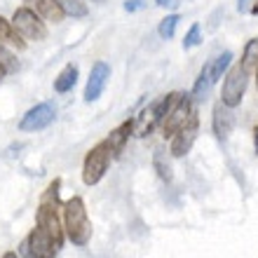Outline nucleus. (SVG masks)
<instances>
[{"mask_svg": "<svg viewBox=\"0 0 258 258\" xmlns=\"http://www.w3.org/2000/svg\"><path fill=\"white\" fill-rule=\"evenodd\" d=\"M63 232L75 246H85L92 239V221L87 216L82 197H71L63 202Z\"/></svg>", "mask_w": 258, "mask_h": 258, "instance_id": "f257e3e1", "label": "nucleus"}, {"mask_svg": "<svg viewBox=\"0 0 258 258\" xmlns=\"http://www.w3.org/2000/svg\"><path fill=\"white\" fill-rule=\"evenodd\" d=\"M12 26L19 31V35L24 40H31V42H40L47 38V24L42 19L40 14L35 12L33 7H17L12 14Z\"/></svg>", "mask_w": 258, "mask_h": 258, "instance_id": "f03ea898", "label": "nucleus"}, {"mask_svg": "<svg viewBox=\"0 0 258 258\" xmlns=\"http://www.w3.org/2000/svg\"><path fill=\"white\" fill-rule=\"evenodd\" d=\"M110 160H113V150L108 148V143L106 141L96 143L94 148L87 153L85 162H82V181H85V185L99 183L106 176V171H108Z\"/></svg>", "mask_w": 258, "mask_h": 258, "instance_id": "7ed1b4c3", "label": "nucleus"}, {"mask_svg": "<svg viewBox=\"0 0 258 258\" xmlns=\"http://www.w3.org/2000/svg\"><path fill=\"white\" fill-rule=\"evenodd\" d=\"M246 85H249V73H246L239 63L232 66L230 71L225 73L223 89H221V101H223L228 108H237L246 94Z\"/></svg>", "mask_w": 258, "mask_h": 258, "instance_id": "20e7f679", "label": "nucleus"}, {"mask_svg": "<svg viewBox=\"0 0 258 258\" xmlns=\"http://www.w3.org/2000/svg\"><path fill=\"white\" fill-rule=\"evenodd\" d=\"M195 113L197 110H195V106H192V94H181V101L174 106V110L164 117V122H162L164 139H171L178 129H183L185 124H188V120H190Z\"/></svg>", "mask_w": 258, "mask_h": 258, "instance_id": "39448f33", "label": "nucleus"}, {"mask_svg": "<svg viewBox=\"0 0 258 258\" xmlns=\"http://www.w3.org/2000/svg\"><path fill=\"white\" fill-rule=\"evenodd\" d=\"M54 117H56L54 103L49 101L38 103L31 110H26V115L19 120V129L21 132H42V129H47L54 122Z\"/></svg>", "mask_w": 258, "mask_h": 258, "instance_id": "423d86ee", "label": "nucleus"}, {"mask_svg": "<svg viewBox=\"0 0 258 258\" xmlns=\"http://www.w3.org/2000/svg\"><path fill=\"white\" fill-rule=\"evenodd\" d=\"M26 246L31 258H54L59 253V246H56L54 237L45 228H40V225H35L31 230V235L26 239Z\"/></svg>", "mask_w": 258, "mask_h": 258, "instance_id": "0eeeda50", "label": "nucleus"}, {"mask_svg": "<svg viewBox=\"0 0 258 258\" xmlns=\"http://www.w3.org/2000/svg\"><path fill=\"white\" fill-rule=\"evenodd\" d=\"M110 80V66L106 61H96L94 66H92V71H89V78H87V85H85V101L92 103L96 101L99 96L103 94V89H106V85H108Z\"/></svg>", "mask_w": 258, "mask_h": 258, "instance_id": "6e6552de", "label": "nucleus"}, {"mask_svg": "<svg viewBox=\"0 0 258 258\" xmlns=\"http://www.w3.org/2000/svg\"><path fill=\"white\" fill-rule=\"evenodd\" d=\"M197 127H200V117H197V113L188 120V124H185L183 129H178L176 134L171 136V146H169V153L174 157H183L190 153L192 143H195L197 139Z\"/></svg>", "mask_w": 258, "mask_h": 258, "instance_id": "1a4fd4ad", "label": "nucleus"}, {"mask_svg": "<svg viewBox=\"0 0 258 258\" xmlns=\"http://www.w3.org/2000/svg\"><path fill=\"white\" fill-rule=\"evenodd\" d=\"M211 127H214V134H216L218 139H225V136L232 134V127H235V115H232V108H228L223 101H218L216 106H214Z\"/></svg>", "mask_w": 258, "mask_h": 258, "instance_id": "9d476101", "label": "nucleus"}, {"mask_svg": "<svg viewBox=\"0 0 258 258\" xmlns=\"http://www.w3.org/2000/svg\"><path fill=\"white\" fill-rule=\"evenodd\" d=\"M134 134V120H124L120 127H115L113 132H110L103 141L108 143V148L113 150V155H120L124 150V146H127V141H129V136Z\"/></svg>", "mask_w": 258, "mask_h": 258, "instance_id": "9b49d317", "label": "nucleus"}, {"mask_svg": "<svg viewBox=\"0 0 258 258\" xmlns=\"http://www.w3.org/2000/svg\"><path fill=\"white\" fill-rule=\"evenodd\" d=\"M26 3H33L35 12L40 14L45 21H52V24H61L63 17H66L59 0H26Z\"/></svg>", "mask_w": 258, "mask_h": 258, "instance_id": "f8f14e48", "label": "nucleus"}, {"mask_svg": "<svg viewBox=\"0 0 258 258\" xmlns=\"http://www.w3.org/2000/svg\"><path fill=\"white\" fill-rule=\"evenodd\" d=\"M75 82H78V66L66 63L61 68V73L54 78V92L56 94H66V92H71L75 87Z\"/></svg>", "mask_w": 258, "mask_h": 258, "instance_id": "ddd939ff", "label": "nucleus"}, {"mask_svg": "<svg viewBox=\"0 0 258 258\" xmlns=\"http://www.w3.org/2000/svg\"><path fill=\"white\" fill-rule=\"evenodd\" d=\"M0 40L17 49H26V40L19 35V31L12 26V21H7L5 17H0Z\"/></svg>", "mask_w": 258, "mask_h": 258, "instance_id": "4468645a", "label": "nucleus"}, {"mask_svg": "<svg viewBox=\"0 0 258 258\" xmlns=\"http://www.w3.org/2000/svg\"><path fill=\"white\" fill-rule=\"evenodd\" d=\"M230 61H232V52H221V54H216L214 59L209 61V73H211V82L216 85L221 78H223V73L230 68Z\"/></svg>", "mask_w": 258, "mask_h": 258, "instance_id": "2eb2a0df", "label": "nucleus"}, {"mask_svg": "<svg viewBox=\"0 0 258 258\" xmlns=\"http://www.w3.org/2000/svg\"><path fill=\"white\" fill-rule=\"evenodd\" d=\"M239 66L244 68L246 73H253L258 66V38H251V40L244 45V54H242V61Z\"/></svg>", "mask_w": 258, "mask_h": 258, "instance_id": "dca6fc26", "label": "nucleus"}, {"mask_svg": "<svg viewBox=\"0 0 258 258\" xmlns=\"http://www.w3.org/2000/svg\"><path fill=\"white\" fill-rule=\"evenodd\" d=\"M211 73H209V63H204V68L200 71V75H197V80H195V85H192V99H204L207 96V92L211 89Z\"/></svg>", "mask_w": 258, "mask_h": 258, "instance_id": "f3484780", "label": "nucleus"}, {"mask_svg": "<svg viewBox=\"0 0 258 258\" xmlns=\"http://www.w3.org/2000/svg\"><path fill=\"white\" fill-rule=\"evenodd\" d=\"M178 21H181V17H178V14H167V17L160 21V26H157V33H160V38H162V40H171V38H174Z\"/></svg>", "mask_w": 258, "mask_h": 258, "instance_id": "a211bd4d", "label": "nucleus"}, {"mask_svg": "<svg viewBox=\"0 0 258 258\" xmlns=\"http://www.w3.org/2000/svg\"><path fill=\"white\" fill-rule=\"evenodd\" d=\"M164 153L162 148H157L155 150V157H153V164H155V169H157V174L164 178V181H169L171 178V167H169V162H164Z\"/></svg>", "mask_w": 258, "mask_h": 258, "instance_id": "6ab92c4d", "label": "nucleus"}, {"mask_svg": "<svg viewBox=\"0 0 258 258\" xmlns=\"http://www.w3.org/2000/svg\"><path fill=\"white\" fill-rule=\"evenodd\" d=\"M63 12H66V17H87V5L85 3H80V0H63L61 3Z\"/></svg>", "mask_w": 258, "mask_h": 258, "instance_id": "aec40b11", "label": "nucleus"}, {"mask_svg": "<svg viewBox=\"0 0 258 258\" xmlns=\"http://www.w3.org/2000/svg\"><path fill=\"white\" fill-rule=\"evenodd\" d=\"M197 45H200V24H192L183 38V49H192Z\"/></svg>", "mask_w": 258, "mask_h": 258, "instance_id": "412c9836", "label": "nucleus"}, {"mask_svg": "<svg viewBox=\"0 0 258 258\" xmlns=\"http://www.w3.org/2000/svg\"><path fill=\"white\" fill-rule=\"evenodd\" d=\"M0 61H3V66H5L7 71H17V66H19V63H17V59H14V56L5 49L3 40H0Z\"/></svg>", "mask_w": 258, "mask_h": 258, "instance_id": "4be33fe9", "label": "nucleus"}, {"mask_svg": "<svg viewBox=\"0 0 258 258\" xmlns=\"http://www.w3.org/2000/svg\"><path fill=\"white\" fill-rule=\"evenodd\" d=\"M143 7V0H127V3H124V10H127V12H136V10H141Z\"/></svg>", "mask_w": 258, "mask_h": 258, "instance_id": "5701e85b", "label": "nucleus"}, {"mask_svg": "<svg viewBox=\"0 0 258 258\" xmlns=\"http://www.w3.org/2000/svg\"><path fill=\"white\" fill-rule=\"evenodd\" d=\"M251 3H253V0H237V10H239V12H246Z\"/></svg>", "mask_w": 258, "mask_h": 258, "instance_id": "b1692460", "label": "nucleus"}, {"mask_svg": "<svg viewBox=\"0 0 258 258\" xmlns=\"http://www.w3.org/2000/svg\"><path fill=\"white\" fill-rule=\"evenodd\" d=\"M155 5H160V7H169V5H176V0H155Z\"/></svg>", "mask_w": 258, "mask_h": 258, "instance_id": "393cba45", "label": "nucleus"}, {"mask_svg": "<svg viewBox=\"0 0 258 258\" xmlns=\"http://www.w3.org/2000/svg\"><path fill=\"white\" fill-rule=\"evenodd\" d=\"M253 143H256V153H258V127L253 129Z\"/></svg>", "mask_w": 258, "mask_h": 258, "instance_id": "a878e982", "label": "nucleus"}, {"mask_svg": "<svg viewBox=\"0 0 258 258\" xmlns=\"http://www.w3.org/2000/svg\"><path fill=\"white\" fill-rule=\"evenodd\" d=\"M5 75H7V68L3 66V61H0V78H5Z\"/></svg>", "mask_w": 258, "mask_h": 258, "instance_id": "bb28decb", "label": "nucleus"}, {"mask_svg": "<svg viewBox=\"0 0 258 258\" xmlns=\"http://www.w3.org/2000/svg\"><path fill=\"white\" fill-rule=\"evenodd\" d=\"M251 14H258V0H253V5H251Z\"/></svg>", "mask_w": 258, "mask_h": 258, "instance_id": "cd10ccee", "label": "nucleus"}, {"mask_svg": "<svg viewBox=\"0 0 258 258\" xmlns=\"http://www.w3.org/2000/svg\"><path fill=\"white\" fill-rule=\"evenodd\" d=\"M3 258H19V256H17V253H14V251H7Z\"/></svg>", "mask_w": 258, "mask_h": 258, "instance_id": "c85d7f7f", "label": "nucleus"}, {"mask_svg": "<svg viewBox=\"0 0 258 258\" xmlns=\"http://www.w3.org/2000/svg\"><path fill=\"white\" fill-rule=\"evenodd\" d=\"M256 89H258V66H256Z\"/></svg>", "mask_w": 258, "mask_h": 258, "instance_id": "c756f323", "label": "nucleus"}]
</instances>
